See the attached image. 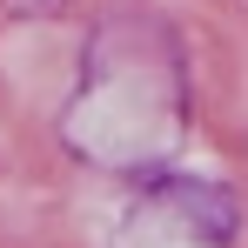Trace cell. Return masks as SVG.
Here are the masks:
<instances>
[{
    "label": "cell",
    "mask_w": 248,
    "mask_h": 248,
    "mask_svg": "<svg viewBox=\"0 0 248 248\" xmlns=\"http://www.w3.org/2000/svg\"><path fill=\"white\" fill-rule=\"evenodd\" d=\"M34 7H54V0H34Z\"/></svg>",
    "instance_id": "obj_1"
}]
</instances>
